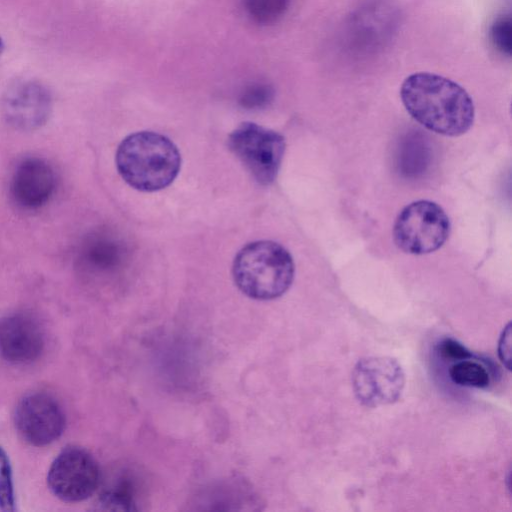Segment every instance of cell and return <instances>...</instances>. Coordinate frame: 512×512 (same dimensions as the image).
<instances>
[{"mask_svg":"<svg viewBox=\"0 0 512 512\" xmlns=\"http://www.w3.org/2000/svg\"><path fill=\"white\" fill-rule=\"evenodd\" d=\"M511 323L503 329L498 342V356L502 364L511 369Z\"/></svg>","mask_w":512,"mask_h":512,"instance_id":"ffe728a7","label":"cell"},{"mask_svg":"<svg viewBox=\"0 0 512 512\" xmlns=\"http://www.w3.org/2000/svg\"><path fill=\"white\" fill-rule=\"evenodd\" d=\"M44 347L39 324L26 314H12L0 319V354L15 364L36 360Z\"/></svg>","mask_w":512,"mask_h":512,"instance_id":"8fae6325","label":"cell"},{"mask_svg":"<svg viewBox=\"0 0 512 512\" xmlns=\"http://www.w3.org/2000/svg\"><path fill=\"white\" fill-rule=\"evenodd\" d=\"M400 96L407 112L428 130L445 136L467 132L474 121V104L456 82L428 72L409 75Z\"/></svg>","mask_w":512,"mask_h":512,"instance_id":"6da1fadb","label":"cell"},{"mask_svg":"<svg viewBox=\"0 0 512 512\" xmlns=\"http://www.w3.org/2000/svg\"><path fill=\"white\" fill-rule=\"evenodd\" d=\"M489 37L493 47L502 55L512 51V21L510 14L498 16L490 26Z\"/></svg>","mask_w":512,"mask_h":512,"instance_id":"9a60e30c","label":"cell"},{"mask_svg":"<svg viewBox=\"0 0 512 512\" xmlns=\"http://www.w3.org/2000/svg\"><path fill=\"white\" fill-rule=\"evenodd\" d=\"M3 50H4V42H3V39L0 36V56L3 53Z\"/></svg>","mask_w":512,"mask_h":512,"instance_id":"44dd1931","label":"cell"},{"mask_svg":"<svg viewBox=\"0 0 512 512\" xmlns=\"http://www.w3.org/2000/svg\"><path fill=\"white\" fill-rule=\"evenodd\" d=\"M290 0H244L248 16L256 23L269 25L277 22L287 11Z\"/></svg>","mask_w":512,"mask_h":512,"instance_id":"5bb4252c","label":"cell"},{"mask_svg":"<svg viewBox=\"0 0 512 512\" xmlns=\"http://www.w3.org/2000/svg\"><path fill=\"white\" fill-rule=\"evenodd\" d=\"M100 482V469L86 450L70 446L53 460L47 474L51 492L69 503L86 500L94 494Z\"/></svg>","mask_w":512,"mask_h":512,"instance_id":"8992f818","label":"cell"},{"mask_svg":"<svg viewBox=\"0 0 512 512\" xmlns=\"http://www.w3.org/2000/svg\"><path fill=\"white\" fill-rule=\"evenodd\" d=\"M0 509L5 512L15 510V493L12 469L8 455L0 446Z\"/></svg>","mask_w":512,"mask_h":512,"instance_id":"2e32d148","label":"cell"},{"mask_svg":"<svg viewBox=\"0 0 512 512\" xmlns=\"http://www.w3.org/2000/svg\"><path fill=\"white\" fill-rule=\"evenodd\" d=\"M450 379L457 385L473 388H486L490 384L488 370L471 359L456 361L449 369Z\"/></svg>","mask_w":512,"mask_h":512,"instance_id":"4fadbf2b","label":"cell"},{"mask_svg":"<svg viewBox=\"0 0 512 512\" xmlns=\"http://www.w3.org/2000/svg\"><path fill=\"white\" fill-rule=\"evenodd\" d=\"M14 422L22 439L36 447L53 443L65 428L62 408L45 393L25 396L15 409Z\"/></svg>","mask_w":512,"mask_h":512,"instance_id":"9c48e42d","label":"cell"},{"mask_svg":"<svg viewBox=\"0 0 512 512\" xmlns=\"http://www.w3.org/2000/svg\"><path fill=\"white\" fill-rule=\"evenodd\" d=\"M450 221L445 211L429 200L414 201L398 214L393 237L404 252L423 255L436 251L448 239Z\"/></svg>","mask_w":512,"mask_h":512,"instance_id":"5b68a950","label":"cell"},{"mask_svg":"<svg viewBox=\"0 0 512 512\" xmlns=\"http://www.w3.org/2000/svg\"><path fill=\"white\" fill-rule=\"evenodd\" d=\"M228 146L258 184L267 186L275 181L285 152L281 134L244 122L230 133Z\"/></svg>","mask_w":512,"mask_h":512,"instance_id":"277c9868","label":"cell"},{"mask_svg":"<svg viewBox=\"0 0 512 512\" xmlns=\"http://www.w3.org/2000/svg\"><path fill=\"white\" fill-rule=\"evenodd\" d=\"M99 504L107 510H135L134 499L127 482H120L105 491L99 499Z\"/></svg>","mask_w":512,"mask_h":512,"instance_id":"e0dca14e","label":"cell"},{"mask_svg":"<svg viewBox=\"0 0 512 512\" xmlns=\"http://www.w3.org/2000/svg\"><path fill=\"white\" fill-rule=\"evenodd\" d=\"M55 184V173L49 163L30 157L17 166L11 180V195L20 207L37 209L49 201Z\"/></svg>","mask_w":512,"mask_h":512,"instance_id":"7c38bea8","label":"cell"},{"mask_svg":"<svg viewBox=\"0 0 512 512\" xmlns=\"http://www.w3.org/2000/svg\"><path fill=\"white\" fill-rule=\"evenodd\" d=\"M52 110L49 90L39 81L26 79L12 84L4 94L2 111L12 127L31 131L43 126Z\"/></svg>","mask_w":512,"mask_h":512,"instance_id":"30bf717a","label":"cell"},{"mask_svg":"<svg viewBox=\"0 0 512 512\" xmlns=\"http://www.w3.org/2000/svg\"><path fill=\"white\" fill-rule=\"evenodd\" d=\"M295 267L291 254L277 242L254 241L234 258L232 275L238 289L256 300L282 296L291 286Z\"/></svg>","mask_w":512,"mask_h":512,"instance_id":"3957f363","label":"cell"},{"mask_svg":"<svg viewBox=\"0 0 512 512\" xmlns=\"http://www.w3.org/2000/svg\"><path fill=\"white\" fill-rule=\"evenodd\" d=\"M405 387V374L399 362L388 356L359 360L352 372V388L366 407H380L399 400Z\"/></svg>","mask_w":512,"mask_h":512,"instance_id":"52a82bcc","label":"cell"},{"mask_svg":"<svg viewBox=\"0 0 512 512\" xmlns=\"http://www.w3.org/2000/svg\"><path fill=\"white\" fill-rule=\"evenodd\" d=\"M273 98V89L267 84H253L247 87L240 98V103L246 108H261Z\"/></svg>","mask_w":512,"mask_h":512,"instance_id":"ac0fdd59","label":"cell"},{"mask_svg":"<svg viewBox=\"0 0 512 512\" xmlns=\"http://www.w3.org/2000/svg\"><path fill=\"white\" fill-rule=\"evenodd\" d=\"M398 10L391 0H366L350 16L345 42L358 54L375 53L393 36Z\"/></svg>","mask_w":512,"mask_h":512,"instance_id":"ba28073f","label":"cell"},{"mask_svg":"<svg viewBox=\"0 0 512 512\" xmlns=\"http://www.w3.org/2000/svg\"><path fill=\"white\" fill-rule=\"evenodd\" d=\"M437 352L443 359L451 361H460L473 357V354L464 345L452 338L443 339L437 345Z\"/></svg>","mask_w":512,"mask_h":512,"instance_id":"d6986e66","label":"cell"},{"mask_svg":"<svg viewBox=\"0 0 512 512\" xmlns=\"http://www.w3.org/2000/svg\"><path fill=\"white\" fill-rule=\"evenodd\" d=\"M116 167L132 188L154 192L168 187L181 168V155L166 136L152 131L128 135L116 151Z\"/></svg>","mask_w":512,"mask_h":512,"instance_id":"7a4b0ae2","label":"cell"}]
</instances>
